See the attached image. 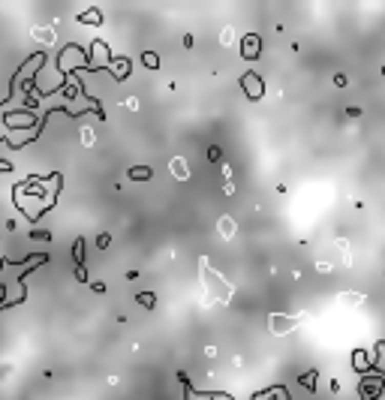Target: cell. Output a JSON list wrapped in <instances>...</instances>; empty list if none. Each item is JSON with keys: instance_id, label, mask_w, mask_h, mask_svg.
<instances>
[{"instance_id": "6da1fadb", "label": "cell", "mask_w": 385, "mask_h": 400, "mask_svg": "<svg viewBox=\"0 0 385 400\" xmlns=\"http://www.w3.org/2000/svg\"><path fill=\"white\" fill-rule=\"evenodd\" d=\"M88 51L82 48V45L69 43L60 48V54H57V72H60V78H67L69 72H75V69H88Z\"/></svg>"}, {"instance_id": "7a4b0ae2", "label": "cell", "mask_w": 385, "mask_h": 400, "mask_svg": "<svg viewBox=\"0 0 385 400\" xmlns=\"http://www.w3.org/2000/svg\"><path fill=\"white\" fill-rule=\"evenodd\" d=\"M241 90H244V96H247L250 103H259V99L265 96V78H262L259 72L247 69V72L241 75Z\"/></svg>"}, {"instance_id": "3957f363", "label": "cell", "mask_w": 385, "mask_h": 400, "mask_svg": "<svg viewBox=\"0 0 385 400\" xmlns=\"http://www.w3.org/2000/svg\"><path fill=\"white\" fill-rule=\"evenodd\" d=\"M385 391V376H376V373H364L361 382H358V397L361 400H379Z\"/></svg>"}, {"instance_id": "277c9868", "label": "cell", "mask_w": 385, "mask_h": 400, "mask_svg": "<svg viewBox=\"0 0 385 400\" xmlns=\"http://www.w3.org/2000/svg\"><path fill=\"white\" fill-rule=\"evenodd\" d=\"M88 72H96V69H109L112 64V51H109V45L103 43V39H93L91 43V54H88Z\"/></svg>"}, {"instance_id": "5b68a950", "label": "cell", "mask_w": 385, "mask_h": 400, "mask_svg": "<svg viewBox=\"0 0 385 400\" xmlns=\"http://www.w3.org/2000/svg\"><path fill=\"white\" fill-rule=\"evenodd\" d=\"M262 54V39L256 36V33H247L244 39H241V57L244 61H256Z\"/></svg>"}, {"instance_id": "8992f818", "label": "cell", "mask_w": 385, "mask_h": 400, "mask_svg": "<svg viewBox=\"0 0 385 400\" xmlns=\"http://www.w3.org/2000/svg\"><path fill=\"white\" fill-rule=\"evenodd\" d=\"M370 373L385 376V340H376V346H373V355H370Z\"/></svg>"}, {"instance_id": "52a82bcc", "label": "cell", "mask_w": 385, "mask_h": 400, "mask_svg": "<svg viewBox=\"0 0 385 400\" xmlns=\"http://www.w3.org/2000/svg\"><path fill=\"white\" fill-rule=\"evenodd\" d=\"M130 69H133L130 57H112V64H109V72H112L117 82H124V78L130 75Z\"/></svg>"}, {"instance_id": "ba28073f", "label": "cell", "mask_w": 385, "mask_h": 400, "mask_svg": "<svg viewBox=\"0 0 385 400\" xmlns=\"http://www.w3.org/2000/svg\"><path fill=\"white\" fill-rule=\"evenodd\" d=\"M6 124L9 127H15V130H24V127H30V124H36V114H27V111H12V114H6Z\"/></svg>"}, {"instance_id": "9c48e42d", "label": "cell", "mask_w": 385, "mask_h": 400, "mask_svg": "<svg viewBox=\"0 0 385 400\" xmlns=\"http://www.w3.org/2000/svg\"><path fill=\"white\" fill-rule=\"evenodd\" d=\"M352 367H355V373H370V352H364V349H352Z\"/></svg>"}, {"instance_id": "30bf717a", "label": "cell", "mask_w": 385, "mask_h": 400, "mask_svg": "<svg viewBox=\"0 0 385 400\" xmlns=\"http://www.w3.org/2000/svg\"><path fill=\"white\" fill-rule=\"evenodd\" d=\"M253 400H292L289 394H286V388H280V385H274V388H268V391H259Z\"/></svg>"}, {"instance_id": "8fae6325", "label": "cell", "mask_w": 385, "mask_h": 400, "mask_svg": "<svg viewBox=\"0 0 385 400\" xmlns=\"http://www.w3.org/2000/svg\"><path fill=\"white\" fill-rule=\"evenodd\" d=\"M127 178H130V181H151V178H154V172H151L148 166H133V169L127 172Z\"/></svg>"}, {"instance_id": "7c38bea8", "label": "cell", "mask_w": 385, "mask_h": 400, "mask_svg": "<svg viewBox=\"0 0 385 400\" xmlns=\"http://www.w3.org/2000/svg\"><path fill=\"white\" fill-rule=\"evenodd\" d=\"M72 259H75V268H85V238H75V244H72Z\"/></svg>"}, {"instance_id": "4fadbf2b", "label": "cell", "mask_w": 385, "mask_h": 400, "mask_svg": "<svg viewBox=\"0 0 385 400\" xmlns=\"http://www.w3.org/2000/svg\"><path fill=\"white\" fill-rule=\"evenodd\" d=\"M78 22L82 24H103V12H99V9H88V12L78 15Z\"/></svg>"}, {"instance_id": "5bb4252c", "label": "cell", "mask_w": 385, "mask_h": 400, "mask_svg": "<svg viewBox=\"0 0 385 400\" xmlns=\"http://www.w3.org/2000/svg\"><path fill=\"white\" fill-rule=\"evenodd\" d=\"M136 301L145 310H154V307H157V295H154V292H141V295H136Z\"/></svg>"}, {"instance_id": "9a60e30c", "label": "cell", "mask_w": 385, "mask_h": 400, "mask_svg": "<svg viewBox=\"0 0 385 400\" xmlns=\"http://www.w3.org/2000/svg\"><path fill=\"white\" fill-rule=\"evenodd\" d=\"M141 64L148 69H159V54L157 51H141Z\"/></svg>"}, {"instance_id": "2e32d148", "label": "cell", "mask_w": 385, "mask_h": 400, "mask_svg": "<svg viewBox=\"0 0 385 400\" xmlns=\"http://www.w3.org/2000/svg\"><path fill=\"white\" fill-rule=\"evenodd\" d=\"M316 370H307V373H301V385H304V388H307V391H313V388H316Z\"/></svg>"}, {"instance_id": "e0dca14e", "label": "cell", "mask_w": 385, "mask_h": 400, "mask_svg": "<svg viewBox=\"0 0 385 400\" xmlns=\"http://www.w3.org/2000/svg\"><path fill=\"white\" fill-rule=\"evenodd\" d=\"M208 159L211 163H223V151L220 148H208Z\"/></svg>"}, {"instance_id": "ac0fdd59", "label": "cell", "mask_w": 385, "mask_h": 400, "mask_svg": "<svg viewBox=\"0 0 385 400\" xmlns=\"http://www.w3.org/2000/svg\"><path fill=\"white\" fill-rule=\"evenodd\" d=\"M30 238H43V241H48V238H51V232H46V229H33V232H30Z\"/></svg>"}, {"instance_id": "d6986e66", "label": "cell", "mask_w": 385, "mask_h": 400, "mask_svg": "<svg viewBox=\"0 0 385 400\" xmlns=\"http://www.w3.org/2000/svg\"><path fill=\"white\" fill-rule=\"evenodd\" d=\"M211 400H235V397L226 394V391H211Z\"/></svg>"}, {"instance_id": "ffe728a7", "label": "cell", "mask_w": 385, "mask_h": 400, "mask_svg": "<svg viewBox=\"0 0 385 400\" xmlns=\"http://www.w3.org/2000/svg\"><path fill=\"white\" fill-rule=\"evenodd\" d=\"M75 280H78V283H88V271H85V268H75Z\"/></svg>"}, {"instance_id": "44dd1931", "label": "cell", "mask_w": 385, "mask_h": 400, "mask_svg": "<svg viewBox=\"0 0 385 400\" xmlns=\"http://www.w3.org/2000/svg\"><path fill=\"white\" fill-rule=\"evenodd\" d=\"M112 244V238H109V235H99V238H96V247H109Z\"/></svg>"}, {"instance_id": "7402d4cb", "label": "cell", "mask_w": 385, "mask_h": 400, "mask_svg": "<svg viewBox=\"0 0 385 400\" xmlns=\"http://www.w3.org/2000/svg\"><path fill=\"white\" fill-rule=\"evenodd\" d=\"M346 114H349V117H361V109H358V106H349Z\"/></svg>"}, {"instance_id": "603a6c76", "label": "cell", "mask_w": 385, "mask_h": 400, "mask_svg": "<svg viewBox=\"0 0 385 400\" xmlns=\"http://www.w3.org/2000/svg\"><path fill=\"white\" fill-rule=\"evenodd\" d=\"M91 289L96 292V295H103V292H106V283H91Z\"/></svg>"}, {"instance_id": "cb8c5ba5", "label": "cell", "mask_w": 385, "mask_h": 400, "mask_svg": "<svg viewBox=\"0 0 385 400\" xmlns=\"http://www.w3.org/2000/svg\"><path fill=\"white\" fill-rule=\"evenodd\" d=\"M382 78H385V64H382Z\"/></svg>"}]
</instances>
